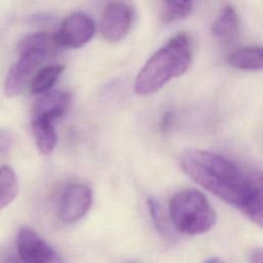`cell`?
<instances>
[{"label":"cell","mask_w":263,"mask_h":263,"mask_svg":"<svg viewBox=\"0 0 263 263\" xmlns=\"http://www.w3.org/2000/svg\"><path fill=\"white\" fill-rule=\"evenodd\" d=\"M71 96L63 90H49L43 93L35 103L32 118L52 122L62 117L68 110Z\"/></svg>","instance_id":"cell-9"},{"label":"cell","mask_w":263,"mask_h":263,"mask_svg":"<svg viewBox=\"0 0 263 263\" xmlns=\"http://www.w3.org/2000/svg\"><path fill=\"white\" fill-rule=\"evenodd\" d=\"M92 203L91 189L81 183H71L64 189L58 210V216L64 223L80 220Z\"/></svg>","instance_id":"cell-8"},{"label":"cell","mask_w":263,"mask_h":263,"mask_svg":"<svg viewBox=\"0 0 263 263\" xmlns=\"http://www.w3.org/2000/svg\"><path fill=\"white\" fill-rule=\"evenodd\" d=\"M192 61L191 43L185 33L172 37L146 62L135 81V92L148 96L183 75Z\"/></svg>","instance_id":"cell-2"},{"label":"cell","mask_w":263,"mask_h":263,"mask_svg":"<svg viewBox=\"0 0 263 263\" xmlns=\"http://www.w3.org/2000/svg\"><path fill=\"white\" fill-rule=\"evenodd\" d=\"M203 263H225V262L222 261V260H220L219 258H211V259L206 260V261L203 262Z\"/></svg>","instance_id":"cell-21"},{"label":"cell","mask_w":263,"mask_h":263,"mask_svg":"<svg viewBox=\"0 0 263 263\" xmlns=\"http://www.w3.org/2000/svg\"><path fill=\"white\" fill-rule=\"evenodd\" d=\"M16 247L23 263H65L62 256L30 227L18 230Z\"/></svg>","instance_id":"cell-5"},{"label":"cell","mask_w":263,"mask_h":263,"mask_svg":"<svg viewBox=\"0 0 263 263\" xmlns=\"http://www.w3.org/2000/svg\"><path fill=\"white\" fill-rule=\"evenodd\" d=\"M239 20L236 11L230 5L224 6L216 20L211 31L212 34L221 41H230L237 36Z\"/></svg>","instance_id":"cell-11"},{"label":"cell","mask_w":263,"mask_h":263,"mask_svg":"<svg viewBox=\"0 0 263 263\" xmlns=\"http://www.w3.org/2000/svg\"><path fill=\"white\" fill-rule=\"evenodd\" d=\"M249 263H263V248H257L251 252Z\"/></svg>","instance_id":"cell-19"},{"label":"cell","mask_w":263,"mask_h":263,"mask_svg":"<svg viewBox=\"0 0 263 263\" xmlns=\"http://www.w3.org/2000/svg\"><path fill=\"white\" fill-rule=\"evenodd\" d=\"M241 211L254 223L263 227V173H257Z\"/></svg>","instance_id":"cell-12"},{"label":"cell","mask_w":263,"mask_h":263,"mask_svg":"<svg viewBox=\"0 0 263 263\" xmlns=\"http://www.w3.org/2000/svg\"><path fill=\"white\" fill-rule=\"evenodd\" d=\"M54 35L38 32L27 35L18 43V58L9 69L4 81V92L17 96L37 67L58 47Z\"/></svg>","instance_id":"cell-3"},{"label":"cell","mask_w":263,"mask_h":263,"mask_svg":"<svg viewBox=\"0 0 263 263\" xmlns=\"http://www.w3.org/2000/svg\"><path fill=\"white\" fill-rule=\"evenodd\" d=\"M147 205L149 209V213L151 215L152 220L154 221V224L157 228V230L165 237L172 238L173 233L170 227V224L166 220V217L162 211V208L158 203V201L152 197L148 198L147 200Z\"/></svg>","instance_id":"cell-17"},{"label":"cell","mask_w":263,"mask_h":263,"mask_svg":"<svg viewBox=\"0 0 263 263\" xmlns=\"http://www.w3.org/2000/svg\"><path fill=\"white\" fill-rule=\"evenodd\" d=\"M31 126L39 151L44 155L50 154L58 143V136L52 122L32 118Z\"/></svg>","instance_id":"cell-13"},{"label":"cell","mask_w":263,"mask_h":263,"mask_svg":"<svg viewBox=\"0 0 263 263\" xmlns=\"http://www.w3.org/2000/svg\"><path fill=\"white\" fill-rule=\"evenodd\" d=\"M127 263H136V262H127Z\"/></svg>","instance_id":"cell-22"},{"label":"cell","mask_w":263,"mask_h":263,"mask_svg":"<svg viewBox=\"0 0 263 263\" xmlns=\"http://www.w3.org/2000/svg\"><path fill=\"white\" fill-rule=\"evenodd\" d=\"M192 9V1H164L161 10V20L164 24H171L187 17Z\"/></svg>","instance_id":"cell-16"},{"label":"cell","mask_w":263,"mask_h":263,"mask_svg":"<svg viewBox=\"0 0 263 263\" xmlns=\"http://www.w3.org/2000/svg\"><path fill=\"white\" fill-rule=\"evenodd\" d=\"M2 263H23V261L21 260V258L15 257V256H8L7 258L4 259V261Z\"/></svg>","instance_id":"cell-20"},{"label":"cell","mask_w":263,"mask_h":263,"mask_svg":"<svg viewBox=\"0 0 263 263\" xmlns=\"http://www.w3.org/2000/svg\"><path fill=\"white\" fill-rule=\"evenodd\" d=\"M64 71V66L62 65H50L39 69L30 81V92L45 93L54 85L59 77Z\"/></svg>","instance_id":"cell-14"},{"label":"cell","mask_w":263,"mask_h":263,"mask_svg":"<svg viewBox=\"0 0 263 263\" xmlns=\"http://www.w3.org/2000/svg\"><path fill=\"white\" fill-rule=\"evenodd\" d=\"M18 182L14 171L6 165L0 167V210L9 204L17 195Z\"/></svg>","instance_id":"cell-15"},{"label":"cell","mask_w":263,"mask_h":263,"mask_svg":"<svg viewBox=\"0 0 263 263\" xmlns=\"http://www.w3.org/2000/svg\"><path fill=\"white\" fill-rule=\"evenodd\" d=\"M227 62L231 67L240 70H263V46L249 45L239 47L229 54Z\"/></svg>","instance_id":"cell-10"},{"label":"cell","mask_w":263,"mask_h":263,"mask_svg":"<svg viewBox=\"0 0 263 263\" xmlns=\"http://www.w3.org/2000/svg\"><path fill=\"white\" fill-rule=\"evenodd\" d=\"M96 25L92 18L83 12L68 15L54 34L59 46L78 48L86 44L95 35Z\"/></svg>","instance_id":"cell-7"},{"label":"cell","mask_w":263,"mask_h":263,"mask_svg":"<svg viewBox=\"0 0 263 263\" xmlns=\"http://www.w3.org/2000/svg\"><path fill=\"white\" fill-rule=\"evenodd\" d=\"M180 165L198 185L241 210L258 171L245 170L231 159L204 150H188Z\"/></svg>","instance_id":"cell-1"},{"label":"cell","mask_w":263,"mask_h":263,"mask_svg":"<svg viewBox=\"0 0 263 263\" xmlns=\"http://www.w3.org/2000/svg\"><path fill=\"white\" fill-rule=\"evenodd\" d=\"M135 18L133 6L126 2H110L104 8L101 20L103 37L111 43L122 40L129 32Z\"/></svg>","instance_id":"cell-6"},{"label":"cell","mask_w":263,"mask_h":263,"mask_svg":"<svg viewBox=\"0 0 263 263\" xmlns=\"http://www.w3.org/2000/svg\"><path fill=\"white\" fill-rule=\"evenodd\" d=\"M12 141L13 138L9 132L0 130V155L6 153L10 149Z\"/></svg>","instance_id":"cell-18"},{"label":"cell","mask_w":263,"mask_h":263,"mask_svg":"<svg viewBox=\"0 0 263 263\" xmlns=\"http://www.w3.org/2000/svg\"><path fill=\"white\" fill-rule=\"evenodd\" d=\"M168 212L175 228L189 235L208 232L217 219L208 198L195 189L177 192L170 200Z\"/></svg>","instance_id":"cell-4"}]
</instances>
